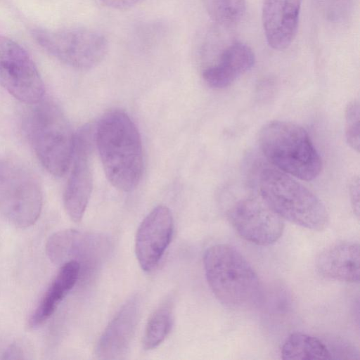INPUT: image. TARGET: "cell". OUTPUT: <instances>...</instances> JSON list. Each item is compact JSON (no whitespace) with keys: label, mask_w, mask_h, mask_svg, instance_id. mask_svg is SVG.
Wrapping results in <instances>:
<instances>
[{"label":"cell","mask_w":360,"mask_h":360,"mask_svg":"<svg viewBox=\"0 0 360 360\" xmlns=\"http://www.w3.org/2000/svg\"><path fill=\"white\" fill-rule=\"evenodd\" d=\"M94 141L109 182L122 191L134 190L143 174V147L129 115L118 110L105 113L96 128Z\"/></svg>","instance_id":"cell-1"},{"label":"cell","mask_w":360,"mask_h":360,"mask_svg":"<svg viewBox=\"0 0 360 360\" xmlns=\"http://www.w3.org/2000/svg\"><path fill=\"white\" fill-rule=\"evenodd\" d=\"M203 264L212 293L226 307L251 309L262 302L263 289L258 275L235 247L224 243L210 247Z\"/></svg>","instance_id":"cell-2"},{"label":"cell","mask_w":360,"mask_h":360,"mask_svg":"<svg viewBox=\"0 0 360 360\" xmlns=\"http://www.w3.org/2000/svg\"><path fill=\"white\" fill-rule=\"evenodd\" d=\"M259 195L283 220L312 231L328 226L329 217L321 200L292 176L264 166L258 173Z\"/></svg>","instance_id":"cell-3"},{"label":"cell","mask_w":360,"mask_h":360,"mask_svg":"<svg viewBox=\"0 0 360 360\" xmlns=\"http://www.w3.org/2000/svg\"><path fill=\"white\" fill-rule=\"evenodd\" d=\"M259 142L263 154L276 169L304 181L319 175L321 158L302 127L290 122H270L260 130Z\"/></svg>","instance_id":"cell-4"},{"label":"cell","mask_w":360,"mask_h":360,"mask_svg":"<svg viewBox=\"0 0 360 360\" xmlns=\"http://www.w3.org/2000/svg\"><path fill=\"white\" fill-rule=\"evenodd\" d=\"M34 105L26 125L31 144L42 166L52 175L62 176L71 164L75 134L53 102L41 100Z\"/></svg>","instance_id":"cell-5"},{"label":"cell","mask_w":360,"mask_h":360,"mask_svg":"<svg viewBox=\"0 0 360 360\" xmlns=\"http://www.w3.org/2000/svg\"><path fill=\"white\" fill-rule=\"evenodd\" d=\"M42 206V189L34 173L21 163L0 159V214L27 228L37 221Z\"/></svg>","instance_id":"cell-6"},{"label":"cell","mask_w":360,"mask_h":360,"mask_svg":"<svg viewBox=\"0 0 360 360\" xmlns=\"http://www.w3.org/2000/svg\"><path fill=\"white\" fill-rule=\"evenodd\" d=\"M32 35L48 53L75 69L87 70L98 65L108 51V41L99 32L85 28H38Z\"/></svg>","instance_id":"cell-7"},{"label":"cell","mask_w":360,"mask_h":360,"mask_svg":"<svg viewBox=\"0 0 360 360\" xmlns=\"http://www.w3.org/2000/svg\"><path fill=\"white\" fill-rule=\"evenodd\" d=\"M225 216L245 240L266 246L276 243L284 230L283 220L259 195H245L233 200L224 208Z\"/></svg>","instance_id":"cell-8"},{"label":"cell","mask_w":360,"mask_h":360,"mask_svg":"<svg viewBox=\"0 0 360 360\" xmlns=\"http://www.w3.org/2000/svg\"><path fill=\"white\" fill-rule=\"evenodd\" d=\"M0 85L19 101L34 105L45 94L40 73L28 53L13 39L0 35Z\"/></svg>","instance_id":"cell-9"},{"label":"cell","mask_w":360,"mask_h":360,"mask_svg":"<svg viewBox=\"0 0 360 360\" xmlns=\"http://www.w3.org/2000/svg\"><path fill=\"white\" fill-rule=\"evenodd\" d=\"M93 132L91 126L86 125L74 137L71 170L63 194V203L67 214L75 222L82 220L91 194V155L95 134Z\"/></svg>","instance_id":"cell-10"},{"label":"cell","mask_w":360,"mask_h":360,"mask_svg":"<svg viewBox=\"0 0 360 360\" xmlns=\"http://www.w3.org/2000/svg\"><path fill=\"white\" fill-rule=\"evenodd\" d=\"M174 221L168 207H155L142 221L136 235L135 252L144 271L150 272L158 265L169 246Z\"/></svg>","instance_id":"cell-11"},{"label":"cell","mask_w":360,"mask_h":360,"mask_svg":"<svg viewBox=\"0 0 360 360\" xmlns=\"http://www.w3.org/2000/svg\"><path fill=\"white\" fill-rule=\"evenodd\" d=\"M108 240L98 234L75 229H65L53 234L49 238L46 251L52 262L63 264L70 261L93 265L108 250Z\"/></svg>","instance_id":"cell-12"},{"label":"cell","mask_w":360,"mask_h":360,"mask_svg":"<svg viewBox=\"0 0 360 360\" xmlns=\"http://www.w3.org/2000/svg\"><path fill=\"white\" fill-rule=\"evenodd\" d=\"M302 0H264L262 20L269 46L281 51L294 40Z\"/></svg>","instance_id":"cell-13"},{"label":"cell","mask_w":360,"mask_h":360,"mask_svg":"<svg viewBox=\"0 0 360 360\" xmlns=\"http://www.w3.org/2000/svg\"><path fill=\"white\" fill-rule=\"evenodd\" d=\"M139 315V301L131 298L120 309L101 335L96 354L99 359H115L124 355L134 337Z\"/></svg>","instance_id":"cell-14"},{"label":"cell","mask_w":360,"mask_h":360,"mask_svg":"<svg viewBox=\"0 0 360 360\" xmlns=\"http://www.w3.org/2000/svg\"><path fill=\"white\" fill-rule=\"evenodd\" d=\"M254 63L252 49L243 43L236 42L221 52L215 64L203 70L202 78L210 87L223 89L250 70Z\"/></svg>","instance_id":"cell-15"},{"label":"cell","mask_w":360,"mask_h":360,"mask_svg":"<svg viewBox=\"0 0 360 360\" xmlns=\"http://www.w3.org/2000/svg\"><path fill=\"white\" fill-rule=\"evenodd\" d=\"M359 245L340 242L322 251L317 257L318 271L323 276L347 283L359 282Z\"/></svg>","instance_id":"cell-16"},{"label":"cell","mask_w":360,"mask_h":360,"mask_svg":"<svg viewBox=\"0 0 360 360\" xmlns=\"http://www.w3.org/2000/svg\"><path fill=\"white\" fill-rule=\"evenodd\" d=\"M80 272L81 266L76 261H70L61 265L55 278L30 316L29 325L31 328L41 326L52 316L60 302L76 284Z\"/></svg>","instance_id":"cell-17"},{"label":"cell","mask_w":360,"mask_h":360,"mask_svg":"<svg viewBox=\"0 0 360 360\" xmlns=\"http://www.w3.org/2000/svg\"><path fill=\"white\" fill-rule=\"evenodd\" d=\"M281 358L290 359H330L327 345L320 339L303 333H293L285 340Z\"/></svg>","instance_id":"cell-18"},{"label":"cell","mask_w":360,"mask_h":360,"mask_svg":"<svg viewBox=\"0 0 360 360\" xmlns=\"http://www.w3.org/2000/svg\"><path fill=\"white\" fill-rule=\"evenodd\" d=\"M173 307L169 300L160 304L147 321L142 345L146 350L159 346L167 337L173 326Z\"/></svg>","instance_id":"cell-19"},{"label":"cell","mask_w":360,"mask_h":360,"mask_svg":"<svg viewBox=\"0 0 360 360\" xmlns=\"http://www.w3.org/2000/svg\"><path fill=\"white\" fill-rule=\"evenodd\" d=\"M210 18L222 26H231L244 15L245 0H203Z\"/></svg>","instance_id":"cell-20"},{"label":"cell","mask_w":360,"mask_h":360,"mask_svg":"<svg viewBox=\"0 0 360 360\" xmlns=\"http://www.w3.org/2000/svg\"><path fill=\"white\" fill-rule=\"evenodd\" d=\"M359 103L354 100L345 109V137L349 146L359 151Z\"/></svg>","instance_id":"cell-21"},{"label":"cell","mask_w":360,"mask_h":360,"mask_svg":"<svg viewBox=\"0 0 360 360\" xmlns=\"http://www.w3.org/2000/svg\"><path fill=\"white\" fill-rule=\"evenodd\" d=\"M350 0H323L326 14L331 20L342 18L349 8Z\"/></svg>","instance_id":"cell-22"},{"label":"cell","mask_w":360,"mask_h":360,"mask_svg":"<svg viewBox=\"0 0 360 360\" xmlns=\"http://www.w3.org/2000/svg\"><path fill=\"white\" fill-rule=\"evenodd\" d=\"M349 195L352 209L357 219L359 218V179L354 177L349 184Z\"/></svg>","instance_id":"cell-23"},{"label":"cell","mask_w":360,"mask_h":360,"mask_svg":"<svg viewBox=\"0 0 360 360\" xmlns=\"http://www.w3.org/2000/svg\"><path fill=\"white\" fill-rule=\"evenodd\" d=\"M0 359H23L24 350L15 342L3 346L0 349Z\"/></svg>","instance_id":"cell-24"},{"label":"cell","mask_w":360,"mask_h":360,"mask_svg":"<svg viewBox=\"0 0 360 360\" xmlns=\"http://www.w3.org/2000/svg\"><path fill=\"white\" fill-rule=\"evenodd\" d=\"M105 6L118 10H124L139 4L144 0H100Z\"/></svg>","instance_id":"cell-25"}]
</instances>
